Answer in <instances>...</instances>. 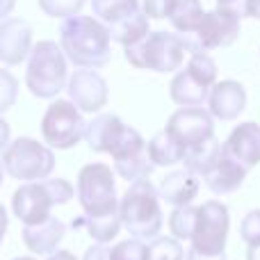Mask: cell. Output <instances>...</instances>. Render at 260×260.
Returning a JSON list of instances; mask_svg holds the SVG:
<instances>
[{
  "instance_id": "b9f144b4",
  "label": "cell",
  "mask_w": 260,
  "mask_h": 260,
  "mask_svg": "<svg viewBox=\"0 0 260 260\" xmlns=\"http://www.w3.org/2000/svg\"><path fill=\"white\" fill-rule=\"evenodd\" d=\"M3 180H5V169H3V165H0V187H3Z\"/></svg>"
},
{
  "instance_id": "603a6c76",
  "label": "cell",
  "mask_w": 260,
  "mask_h": 260,
  "mask_svg": "<svg viewBox=\"0 0 260 260\" xmlns=\"http://www.w3.org/2000/svg\"><path fill=\"white\" fill-rule=\"evenodd\" d=\"M203 5L201 0H174L169 12V21L174 25V30L183 37H192L197 32L199 23L203 18Z\"/></svg>"
},
{
  "instance_id": "e575fe53",
  "label": "cell",
  "mask_w": 260,
  "mask_h": 260,
  "mask_svg": "<svg viewBox=\"0 0 260 260\" xmlns=\"http://www.w3.org/2000/svg\"><path fill=\"white\" fill-rule=\"evenodd\" d=\"M217 7L231 9V12L240 14V18L244 16V0H217Z\"/></svg>"
},
{
  "instance_id": "f546056e",
  "label": "cell",
  "mask_w": 260,
  "mask_h": 260,
  "mask_svg": "<svg viewBox=\"0 0 260 260\" xmlns=\"http://www.w3.org/2000/svg\"><path fill=\"white\" fill-rule=\"evenodd\" d=\"M146 242L137 238L123 240L110 249V260H146Z\"/></svg>"
},
{
  "instance_id": "f1b7e54d",
  "label": "cell",
  "mask_w": 260,
  "mask_h": 260,
  "mask_svg": "<svg viewBox=\"0 0 260 260\" xmlns=\"http://www.w3.org/2000/svg\"><path fill=\"white\" fill-rule=\"evenodd\" d=\"M87 0H39V9L46 16L53 18H69L80 14Z\"/></svg>"
},
{
  "instance_id": "4316f807",
  "label": "cell",
  "mask_w": 260,
  "mask_h": 260,
  "mask_svg": "<svg viewBox=\"0 0 260 260\" xmlns=\"http://www.w3.org/2000/svg\"><path fill=\"white\" fill-rule=\"evenodd\" d=\"M197 210L199 206H178L174 208V212L169 215V231L176 240H185L189 242L194 233V224H197Z\"/></svg>"
},
{
  "instance_id": "f35d334b",
  "label": "cell",
  "mask_w": 260,
  "mask_h": 260,
  "mask_svg": "<svg viewBox=\"0 0 260 260\" xmlns=\"http://www.w3.org/2000/svg\"><path fill=\"white\" fill-rule=\"evenodd\" d=\"M7 226H9L7 210H5V206L0 203V244H3V238H5V233H7Z\"/></svg>"
},
{
  "instance_id": "7bdbcfd3",
  "label": "cell",
  "mask_w": 260,
  "mask_h": 260,
  "mask_svg": "<svg viewBox=\"0 0 260 260\" xmlns=\"http://www.w3.org/2000/svg\"><path fill=\"white\" fill-rule=\"evenodd\" d=\"M14 260H37V258H32V256H21V258H14Z\"/></svg>"
},
{
  "instance_id": "9c48e42d",
  "label": "cell",
  "mask_w": 260,
  "mask_h": 260,
  "mask_svg": "<svg viewBox=\"0 0 260 260\" xmlns=\"http://www.w3.org/2000/svg\"><path fill=\"white\" fill-rule=\"evenodd\" d=\"M217 82V64L208 53H192L183 71L174 76L169 96L180 108H201Z\"/></svg>"
},
{
  "instance_id": "d6a6232c",
  "label": "cell",
  "mask_w": 260,
  "mask_h": 260,
  "mask_svg": "<svg viewBox=\"0 0 260 260\" xmlns=\"http://www.w3.org/2000/svg\"><path fill=\"white\" fill-rule=\"evenodd\" d=\"M171 5H174V0H144V3H142V12L148 16V21H151V18L162 21V18L169 16Z\"/></svg>"
},
{
  "instance_id": "1f68e13d",
  "label": "cell",
  "mask_w": 260,
  "mask_h": 260,
  "mask_svg": "<svg viewBox=\"0 0 260 260\" xmlns=\"http://www.w3.org/2000/svg\"><path fill=\"white\" fill-rule=\"evenodd\" d=\"M240 238H242V242L249 244V247L260 244V208L244 215L242 224H240Z\"/></svg>"
},
{
  "instance_id": "4fadbf2b",
  "label": "cell",
  "mask_w": 260,
  "mask_h": 260,
  "mask_svg": "<svg viewBox=\"0 0 260 260\" xmlns=\"http://www.w3.org/2000/svg\"><path fill=\"white\" fill-rule=\"evenodd\" d=\"M165 133L187 151L215 135V117L203 108H180L169 117Z\"/></svg>"
},
{
  "instance_id": "3957f363",
  "label": "cell",
  "mask_w": 260,
  "mask_h": 260,
  "mask_svg": "<svg viewBox=\"0 0 260 260\" xmlns=\"http://www.w3.org/2000/svg\"><path fill=\"white\" fill-rule=\"evenodd\" d=\"M119 217H121V229H126L133 238L151 242L160 235L165 215L160 208L157 187H153L151 180H135L126 189L123 199L119 201Z\"/></svg>"
},
{
  "instance_id": "ab89813d",
  "label": "cell",
  "mask_w": 260,
  "mask_h": 260,
  "mask_svg": "<svg viewBox=\"0 0 260 260\" xmlns=\"http://www.w3.org/2000/svg\"><path fill=\"white\" fill-rule=\"evenodd\" d=\"M48 260H78V258L71 251H67V249H57L55 253H50Z\"/></svg>"
},
{
  "instance_id": "7a4b0ae2",
  "label": "cell",
  "mask_w": 260,
  "mask_h": 260,
  "mask_svg": "<svg viewBox=\"0 0 260 260\" xmlns=\"http://www.w3.org/2000/svg\"><path fill=\"white\" fill-rule=\"evenodd\" d=\"M59 46L78 69H103L112 57V37L96 16H69L59 25Z\"/></svg>"
},
{
  "instance_id": "5bb4252c",
  "label": "cell",
  "mask_w": 260,
  "mask_h": 260,
  "mask_svg": "<svg viewBox=\"0 0 260 260\" xmlns=\"http://www.w3.org/2000/svg\"><path fill=\"white\" fill-rule=\"evenodd\" d=\"M69 101L76 103L80 112L96 114L108 105V82L96 69H78L67 82Z\"/></svg>"
},
{
  "instance_id": "7c38bea8",
  "label": "cell",
  "mask_w": 260,
  "mask_h": 260,
  "mask_svg": "<svg viewBox=\"0 0 260 260\" xmlns=\"http://www.w3.org/2000/svg\"><path fill=\"white\" fill-rule=\"evenodd\" d=\"M240 37V14L224 7H215L203 14L197 32L189 39L192 53H208L215 48L231 46Z\"/></svg>"
},
{
  "instance_id": "5b68a950",
  "label": "cell",
  "mask_w": 260,
  "mask_h": 260,
  "mask_svg": "<svg viewBox=\"0 0 260 260\" xmlns=\"http://www.w3.org/2000/svg\"><path fill=\"white\" fill-rule=\"evenodd\" d=\"M69 82L67 55L55 41H39L27 55L25 85L37 99H57Z\"/></svg>"
},
{
  "instance_id": "30bf717a",
  "label": "cell",
  "mask_w": 260,
  "mask_h": 260,
  "mask_svg": "<svg viewBox=\"0 0 260 260\" xmlns=\"http://www.w3.org/2000/svg\"><path fill=\"white\" fill-rule=\"evenodd\" d=\"M87 121L73 101L57 99L41 119V137L53 151H69L85 139Z\"/></svg>"
},
{
  "instance_id": "484cf974",
  "label": "cell",
  "mask_w": 260,
  "mask_h": 260,
  "mask_svg": "<svg viewBox=\"0 0 260 260\" xmlns=\"http://www.w3.org/2000/svg\"><path fill=\"white\" fill-rule=\"evenodd\" d=\"M142 9L139 0H91V12L105 25H114V23L123 21V18L133 16Z\"/></svg>"
},
{
  "instance_id": "4dcf8cb0",
  "label": "cell",
  "mask_w": 260,
  "mask_h": 260,
  "mask_svg": "<svg viewBox=\"0 0 260 260\" xmlns=\"http://www.w3.org/2000/svg\"><path fill=\"white\" fill-rule=\"evenodd\" d=\"M18 99V80L7 71L0 69V114L7 112Z\"/></svg>"
},
{
  "instance_id": "836d02e7",
  "label": "cell",
  "mask_w": 260,
  "mask_h": 260,
  "mask_svg": "<svg viewBox=\"0 0 260 260\" xmlns=\"http://www.w3.org/2000/svg\"><path fill=\"white\" fill-rule=\"evenodd\" d=\"M82 260H110V247L108 244H99L96 242L94 247H89L85 251V258Z\"/></svg>"
},
{
  "instance_id": "d6986e66",
  "label": "cell",
  "mask_w": 260,
  "mask_h": 260,
  "mask_svg": "<svg viewBox=\"0 0 260 260\" xmlns=\"http://www.w3.org/2000/svg\"><path fill=\"white\" fill-rule=\"evenodd\" d=\"M247 171H249L247 167L240 165L235 157H231L229 153L224 151V146H221L219 160H217L215 167L203 176V183H206L208 189L215 194H231L244 183Z\"/></svg>"
},
{
  "instance_id": "6da1fadb",
  "label": "cell",
  "mask_w": 260,
  "mask_h": 260,
  "mask_svg": "<svg viewBox=\"0 0 260 260\" xmlns=\"http://www.w3.org/2000/svg\"><path fill=\"white\" fill-rule=\"evenodd\" d=\"M76 194L82 212H85L87 233L94 242L108 244L121 231L119 217L117 187H114V171L103 162H89L78 171Z\"/></svg>"
},
{
  "instance_id": "ffe728a7",
  "label": "cell",
  "mask_w": 260,
  "mask_h": 260,
  "mask_svg": "<svg viewBox=\"0 0 260 260\" xmlns=\"http://www.w3.org/2000/svg\"><path fill=\"white\" fill-rule=\"evenodd\" d=\"M199 187H201V180H199L197 174H192L187 169H178V171H169L162 178L157 194H160L162 201L178 208V206H189L197 199Z\"/></svg>"
},
{
  "instance_id": "8d00e7d4",
  "label": "cell",
  "mask_w": 260,
  "mask_h": 260,
  "mask_svg": "<svg viewBox=\"0 0 260 260\" xmlns=\"http://www.w3.org/2000/svg\"><path fill=\"white\" fill-rule=\"evenodd\" d=\"M9 135H12V130H9V123L5 121L3 117H0V153L7 148V144H9Z\"/></svg>"
},
{
  "instance_id": "e0dca14e",
  "label": "cell",
  "mask_w": 260,
  "mask_h": 260,
  "mask_svg": "<svg viewBox=\"0 0 260 260\" xmlns=\"http://www.w3.org/2000/svg\"><path fill=\"white\" fill-rule=\"evenodd\" d=\"M221 146L240 165L251 169V167H256L260 162V126L256 121L240 123V126H235L231 130L229 139Z\"/></svg>"
},
{
  "instance_id": "2e32d148",
  "label": "cell",
  "mask_w": 260,
  "mask_h": 260,
  "mask_svg": "<svg viewBox=\"0 0 260 260\" xmlns=\"http://www.w3.org/2000/svg\"><path fill=\"white\" fill-rule=\"evenodd\" d=\"M208 112L219 121H233L247 108V89L238 80L215 82L208 94Z\"/></svg>"
},
{
  "instance_id": "8992f818",
  "label": "cell",
  "mask_w": 260,
  "mask_h": 260,
  "mask_svg": "<svg viewBox=\"0 0 260 260\" xmlns=\"http://www.w3.org/2000/svg\"><path fill=\"white\" fill-rule=\"evenodd\" d=\"M76 194L73 185L64 178H44L35 183H25L14 192L12 197V210L18 217L23 226L39 224L48 219L50 208L64 206Z\"/></svg>"
},
{
  "instance_id": "74e56055",
  "label": "cell",
  "mask_w": 260,
  "mask_h": 260,
  "mask_svg": "<svg viewBox=\"0 0 260 260\" xmlns=\"http://www.w3.org/2000/svg\"><path fill=\"white\" fill-rule=\"evenodd\" d=\"M14 7H16V0H0V21L7 18Z\"/></svg>"
},
{
  "instance_id": "277c9868",
  "label": "cell",
  "mask_w": 260,
  "mask_h": 260,
  "mask_svg": "<svg viewBox=\"0 0 260 260\" xmlns=\"http://www.w3.org/2000/svg\"><path fill=\"white\" fill-rule=\"evenodd\" d=\"M187 53L192 55V46H189L187 37L165 30L148 32L142 41L123 48V55H126L130 67L148 69V71L157 73L178 71Z\"/></svg>"
},
{
  "instance_id": "d590c367",
  "label": "cell",
  "mask_w": 260,
  "mask_h": 260,
  "mask_svg": "<svg viewBox=\"0 0 260 260\" xmlns=\"http://www.w3.org/2000/svg\"><path fill=\"white\" fill-rule=\"evenodd\" d=\"M244 16L260 21V0H244Z\"/></svg>"
},
{
  "instance_id": "44dd1931",
  "label": "cell",
  "mask_w": 260,
  "mask_h": 260,
  "mask_svg": "<svg viewBox=\"0 0 260 260\" xmlns=\"http://www.w3.org/2000/svg\"><path fill=\"white\" fill-rule=\"evenodd\" d=\"M126 123L117 114H99L85 128V142L94 153H110Z\"/></svg>"
},
{
  "instance_id": "7402d4cb",
  "label": "cell",
  "mask_w": 260,
  "mask_h": 260,
  "mask_svg": "<svg viewBox=\"0 0 260 260\" xmlns=\"http://www.w3.org/2000/svg\"><path fill=\"white\" fill-rule=\"evenodd\" d=\"M219 155H221V142L212 135V137H208L206 142L194 144V146H189L187 151H185L183 165L187 171H192V174H197L203 178V176L215 167V162L219 160Z\"/></svg>"
},
{
  "instance_id": "d4e9b609",
  "label": "cell",
  "mask_w": 260,
  "mask_h": 260,
  "mask_svg": "<svg viewBox=\"0 0 260 260\" xmlns=\"http://www.w3.org/2000/svg\"><path fill=\"white\" fill-rule=\"evenodd\" d=\"M108 30H110L112 41H117V44H121L123 48H126V46H133V44H137V41H142L144 37L151 32V27H148V16L139 9L137 14L114 23V25H110Z\"/></svg>"
},
{
  "instance_id": "8fae6325",
  "label": "cell",
  "mask_w": 260,
  "mask_h": 260,
  "mask_svg": "<svg viewBox=\"0 0 260 260\" xmlns=\"http://www.w3.org/2000/svg\"><path fill=\"white\" fill-rule=\"evenodd\" d=\"M108 155H112L114 171H117L123 180H128V183L148 178L151 171L155 169V165H153L151 157H148V148H146L144 137L135 128H130L128 123L123 126L121 135L117 137V142L110 148Z\"/></svg>"
},
{
  "instance_id": "ba28073f",
  "label": "cell",
  "mask_w": 260,
  "mask_h": 260,
  "mask_svg": "<svg viewBox=\"0 0 260 260\" xmlns=\"http://www.w3.org/2000/svg\"><path fill=\"white\" fill-rule=\"evenodd\" d=\"M3 169L7 176L25 183L44 180L55 169V153L48 144H41L39 139L18 137L7 144L3 153Z\"/></svg>"
},
{
  "instance_id": "ac0fdd59",
  "label": "cell",
  "mask_w": 260,
  "mask_h": 260,
  "mask_svg": "<svg viewBox=\"0 0 260 260\" xmlns=\"http://www.w3.org/2000/svg\"><path fill=\"white\" fill-rule=\"evenodd\" d=\"M64 233H67L64 221L50 215L48 219L39 221V224L23 226V244L35 256H50L57 251V244L62 242Z\"/></svg>"
},
{
  "instance_id": "52a82bcc",
  "label": "cell",
  "mask_w": 260,
  "mask_h": 260,
  "mask_svg": "<svg viewBox=\"0 0 260 260\" xmlns=\"http://www.w3.org/2000/svg\"><path fill=\"white\" fill-rule=\"evenodd\" d=\"M231 229L229 208L219 201H206L197 210V224L189 238L185 260H226V238Z\"/></svg>"
},
{
  "instance_id": "83f0119b",
  "label": "cell",
  "mask_w": 260,
  "mask_h": 260,
  "mask_svg": "<svg viewBox=\"0 0 260 260\" xmlns=\"http://www.w3.org/2000/svg\"><path fill=\"white\" fill-rule=\"evenodd\" d=\"M146 260H185V249L180 244V240H176L174 235L171 238H153L151 242L146 244Z\"/></svg>"
},
{
  "instance_id": "cb8c5ba5",
  "label": "cell",
  "mask_w": 260,
  "mask_h": 260,
  "mask_svg": "<svg viewBox=\"0 0 260 260\" xmlns=\"http://www.w3.org/2000/svg\"><path fill=\"white\" fill-rule=\"evenodd\" d=\"M146 148H148V157H151V162L155 167H174L178 162H183L185 157V148L176 139H171L165 130L153 135L151 142L146 144Z\"/></svg>"
},
{
  "instance_id": "60d3db41",
  "label": "cell",
  "mask_w": 260,
  "mask_h": 260,
  "mask_svg": "<svg viewBox=\"0 0 260 260\" xmlns=\"http://www.w3.org/2000/svg\"><path fill=\"white\" fill-rule=\"evenodd\" d=\"M247 260H260V244L247 249Z\"/></svg>"
},
{
  "instance_id": "9a60e30c",
  "label": "cell",
  "mask_w": 260,
  "mask_h": 260,
  "mask_svg": "<svg viewBox=\"0 0 260 260\" xmlns=\"http://www.w3.org/2000/svg\"><path fill=\"white\" fill-rule=\"evenodd\" d=\"M32 50V27L27 21L7 16L0 21V62L5 67H16L25 62Z\"/></svg>"
}]
</instances>
